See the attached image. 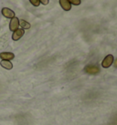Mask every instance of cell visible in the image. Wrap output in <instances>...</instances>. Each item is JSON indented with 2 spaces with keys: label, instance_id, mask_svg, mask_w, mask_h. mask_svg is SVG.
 Masks as SVG:
<instances>
[{
  "label": "cell",
  "instance_id": "7c38bea8",
  "mask_svg": "<svg viewBox=\"0 0 117 125\" xmlns=\"http://www.w3.org/2000/svg\"><path fill=\"white\" fill-rule=\"evenodd\" d=\"M39 2L42 4V5H44V6H46V5H48V2H49V0H39Z\"/></svg>",
  "mask_w": 117,
  "mask_h": 125
},
{
  "label": "cell",
  "instance_id": "277c9868",
  "mask_svg": "<svg viewBox=\"0 0 117 125\" xmlns=\"http://www.w3.org/2000/svg\"><path fill=\"white\" fill-rule=\"evenodd\" d=\"M24 34H25L24 29H22V28H18V29H17L16 31H14L13 35H12V39L15 40V41H17V40H18V39H20V38L23 37Z\"/></svg>",
  "mask_w": 117,
  "mask_h": 125
},
{
  "label": "cell",
  "instance_id": "5b68a950",
  "mask_svg": "<svg viewBox=\"0 0 117 125\" xmlns=\"http://www.w3.org/2000/svg\"><path fill=\"white\" fill-rule=\"evenodd\" d=\"M2 15L7 18H15V12L13 10H11V9H9V8H7V7H4L2 9Z\"/></svg>",
  "mask_w": 117,
  "mask_h": 125
},
{
  "label": "cell",
  "instance_id": "7a4b0ae2",
  "mask_svg": "<svg viewBox=\"0 0 117 125\" xmlns=\"http://www.w3.org/2000/svg\"><path fill=\"white\" fill-rule=\"evenodd\" d=\"M85 72L88 73V74H91V75H95L97 73L100 72V70H99V68L95 65H89V66H86L85 67Z\"/></svg>",
  "mask_w": 117,
  "mask_h": 125
},
{
  "label": "cell",
  "instance_id": "4fadbf2b",
  "mask_svg": "<svg viewBox=\"0 0 117 125\" xmlns=\"http://www.w3.org/2000/svg\"><path fill=\"white\" fill-rule=\"evenodd\" d=\"M113 64H114V66L115 67V68H117V59H115V60H114V63H113Z\"/></svg>",
  "mask_w": 117,
  "mask_h": 125
},
{
  "label": "cell",
  "instance_id": "6da1fadb",
  "mask_svg": "<svg viewBox=\"0 0 117 125\" xmlns=\"http://www.w3.org/2000/svg\"><path fill=\"white\" fill-rule=\"evenodd\" d=\"M113 63H114V56L107 55L106 57L104 58V59L103 60V62H102V66H103V68H104V69H107V68H109Z\"/></svg>",
  "mask_w": 117,
  "mask_h": 125
},
{
  "label": "cell",
  "instance_id": "8992f818",
  "mask_svg": "<svg viewBox=\"0 0 117 125\" xmlns=\"http://www.w3.org/2000/svg\"><path fill=\"white\" fill-rule=\"evenodd\" d=\"M15 58L14 53L11 52H1L0 53V59L2 60H7L9 61L11 59H13Z\"/></svg>",
  "mask_w": 117,
  "mask_h": 125
},
{
  "label": "cell",
  "instance_id": "8fae6325",
  "mask_svg": "<svg viewBox=\"0 0 117 125\" xmlns=\"http://www.w3.org/2000/svg\"><path fill=\"white\" fill-rule=\"evenodd\" d=\"M70 4H73L74 6H79L81 5V0H68Z\"/></svg>",
  "mask_w": 117,
  "mask_h": 125
},
{
  "label": "cell",
  "instance_id": "52a82bcc",
  "mask_svg": "<svg viewBox=\"0 0 117 125\" xmlns=\"http://www.w3.org/2000/svg\"><path fill=\"white\" fill-rule=\"evenodd\" d=\"M59 4H60L62 8L66 11H70L71 8V5L68 0H59Z\"/></svg>",
  "mask_w": 117,
  "mask_h": 125
},
{
  "label": "cell",
  "instance_id": "ba28073f",
  "mask_svg": "<svg viewBox=\"0 0 117 125\" xmlns=\"http://www.w3.org/2000/svg\"><path fill=\"white\" fill-rule=\"evenodd\" d=\"M0 65L6 70H12L13 69V64L10 61H7V60H2L0 62Z\"/></svg>",
  "mask_w": 117,
  "mask_h": 125
},
{
  "label": "cell",
  "instance_id": "9c48e42d",
  "mask_svg": "<svg viewBox=\"0 0 117 125\" xmlns=\"http://www.w3.org/2000/svg\"><path fill=\"white\" fill-rule=\"evenodd\" d=\"M19 26L22 28V29H28V28H30V27H31L30 24H29L28 22L23 20V19L19 20Z\"/></svg>",
  "mask_w": 117,
  "mask_h": 125
},
{
  "label": "cell",
  "instance_id": "30bf717a",
  "mask_svg": "<svg viewBox=\"0 0 117 125\" xmlns=\"http://www.w3.org/2000/svg\"><path fill=\"white\" fill-rule=\"evenodd\" d=\"M29 2H30L34 7H38L39 5H40V2H39V0H29Z\"/></svg>",
  "mask_w": 117,
  "mask_h": 125
},
{
  "label": "cell",
  "instance_id": "3957f363",
  "mask_svg": "<svg viewBox=\"0 0 117 125\" xmlns=\"http://www.w3.org/2000/svg\"><path fill=\"white\" fill-rule=\"evenodd\" d=\"M18 27H19V19L16 17L11 18L10 23H9V29L11 31H16L17 29H18Z\"/></svg>",
  "mask_w": 117,
  "mask_h": 125
}]
</instances>
